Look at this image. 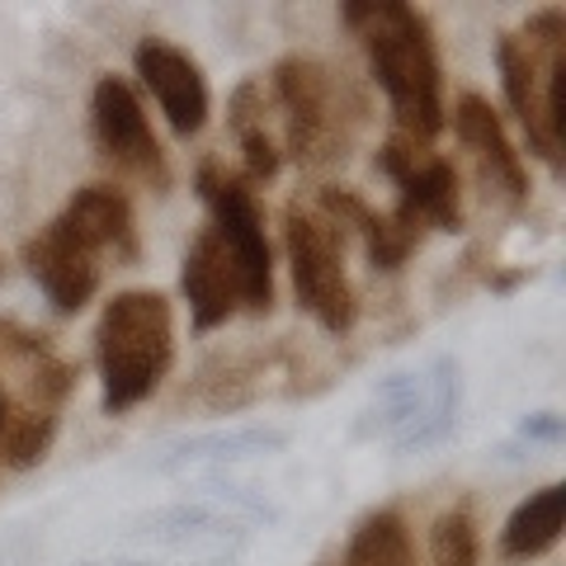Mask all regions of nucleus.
Wrapping results in <instances>:
<instances>
[{
    "mask_svg": "<svg viewBox=\"0 0 566 566\" xmlns=\"http://www.w3.org/2000/svg\"><path fill=\"white\" fill-rule=\"evenodd\" d=\"M345 24L364 39L374 76L392 99L397 133L430 142L444 128V81H439L430 20L397 0H378V6H345Z\"/></svg>",
    "mask_w": 566,
    "mask_h": 566,
    "instance_id": "f257e3e1",
    "label": "nucleus"
},
{
    "mask_svg": "<svg viewBox=\"0 0 566 566\" xmlns=\"http://www.w3.org/2000/svg\"><path fill=\"white\" fill-rule=\"evenodd\" d=\"M95 354L104 378V411H128V406L147 401L161 387L175 354L170 303L147 289L118 293L99 316Z\"/></svg>",
    "mask_w": 566,
    "mask_h": 566,
    "instance_id": "f03ea898",
    "label": "nucleus"
},
{
    "mask_svg": "<svg viewBox=\"0 0 566 566\" xmlns=\"http://www.w3.org/2000/svg\"><path fill=\"white\" fill-rule=\"evenodd\" d=\"M199 193H203V203L212 208V232L222 237L227 255H232V264H237L241 307L264 312L274 303V264H270V241H264L255 193L245 189L241 175H232L218 161H208L199 170Z\"/></svg>",
    "mask_w": 566,
    "mask_h": 566,
    "instance_id": "7ed1b4c3",
    "label": "nucleus"
},
{
    "mask_svg": "<svg viewBox=\"0 0 566 566\" xmlns=\"http://www.w3.org/2000/svg\"><path fill=\"white\" fill-rule=\"evenodd\" d=\"M289 260H293V283L297 303H303L326 331H349L354 326V289L345 279V232L322 218V212L293 208L289 212Z\"/></svg>",
    "mask_w": 566,
    "mask_h": 566,
    "instance_id": "20e7f679",
    "label": "nucleus"
},
{
    "mask_svg": "<svg viewBox=\"0 0 566 566\" xmlns=\"http://www.w3.org/2000/svg\"><path fill=\"white\" fill-rule=\"evenodd\" d=\"M274 91L283 104V118H289V147L297 161L322 166L340 151V99H335V85L326 76V66H316L307 57H289L274 71Z\"/></svg>",
    "mask_w": 566,
    "mask_h": 566,
    "instance_id": "39448f33",
    "label": "nucleus"
},
{
    "mask_svg": "<svg viewBox=\"0 0 566 566\" xmlns=\"http://www.w3.org/2000/svg\"><path fill=\"white\" fill-rule=\"evenodd\" d=\"M382 170L397 180L401 203L397 212L406 222L424 232V227H439V232H458L463 227V208H458V175L449 161H439L430 151V142L416 137H392L382 147Z\"/></svg>",
    "mask_w": 566,
    "mask_h": 566,
    "instance_id": "423d86ee",
    "label": "nucleus"
},
{
    "mask_svg": "<svg viewBox=\"0 0 566 566\" xmlns=\"http://www.w3.org/2000/svg\"><path fill=\"white\" fill-rule=\"evenodd\" d=\"M91 114H95V137H99V147L109 151V161H118L123 170H133L137 180L161 189L166 185V156L156 147L151 123L142 114L133 85L118 81V76H104L95 85Z\"/></svg>",
    "mask_w": 566,
    "mask_h": 566,
    "instance_id": "0eeeda50",
    "label": "nucleus"
},
{
    "mask_svg": "<svg viewBox=\"0 0 566 566\" xmlns=\"http://www.w3.org/2000/svg\"><path fill=\"white\" fill-rule=\"evenodd\" d=\"M29 274L43 283L48 303L57 312H81L99 289V255L57 218L24 245Z\"/></svg>",
    "mask_w": 566,
    "mask_h": 566,
    "instance_id": "6e6552de",
    "label": "nucleus"
},
{
    "mask_svg": "<svg viewBox=\"0 0 566 566\" xmlns=\"http://www.w3.org/2000/svg\"><path fill=\"white\" fill-rule=\"evenodd\" d=\"M137 76L147 81V91L156 95V104H161V114L170 118V128L180 137H193L203 128L208 118V85H203V71L199 62L189 57V52L170 48L161 39H147L137 52Z\"/></svg>",
    "mask_w": 566,
    "mask_h": 566,
    "instance_id": "1a4fd4ad",
    "label": "nucleus"
},
{
    "mask_svg": "<svg viewBox=\"0 0 566 566\" xmlns=\"http://www.w3.org/2000/svg\"><path fill=\"white\" fill-rule=\"evenodd\" d=\"M185 297H189V312H193V326L212 331L222 326L227 316L241 307V279H237V264L227 255L222 237L199 232L185 255Z\"/></svg>",
    "mask_w": 566,
    "mask_h": 566,
    "instance_id": "9d476101",
    "label": "nucleus"
},
{
    "mask_svg": "<svg viewBox=\"0 0 566 566\" xmlns=\"http://www.w3.org/2000/svg\"><path fill=\"white\" fill-rule=\"evenodd\" d=\"M453 128H458V137H463V147L476 156V166H482L491 189H501L510 203H520L528 193V175H524L520 151L510 147V137H505L491 104L482 95H463L458 109H453Z\"/></svg>",
    "mask_w": 566,
    "mask_h": 566,
    "instance_id": "9b49d317",
    "label": "nucleus"
},
{
    "mask_svg": "<svg viewBox=\"0 0 566 566\" xmlns=\"http://www.w3.org/2000/svg\"><path fill=\"white\" fill-rule=\"evenodd\" d=\"M62 222L76 232L95 255L114 251L118 260L137 255V237H133V208L114 185H85L76 199L66 203Z\"/></svg>",
    "mask_w": 566,
    "mask_h": 566,
    "instance_id": "f8f14e48",
    "label": "nucleus"
},
{
    "mask_svg": "<svg viewBox=\"0 0 566 566\" xmlns=\"http://www.w3.org/2000/svg\"><path fill=\"white\" fill-rule=\"evenodd\" d=\"M562 505H566L562 486H543V491L528 495L501 534L505 557H543L547 547L562 538Z\"/></svg>",
    "mask_w": 566,
    "mask_h": 566,
    "instance_id": "ddd939ff",
    "label": "nucleus"
},
{
    "mask_svg": "<svg viewBox=\"0 0 566 566\" xmlns=\"http://www.w3.org/2000/svg\"><path fill=\"white\" fill-rule=\"evenodd\" d=\"M345 566H416V547H411V528L392 510H378L359 524V534L349 538Z\"/></svg>",
    "mask_w": 566,
    "mask_h": 566,
    "instance_id": "4468645a",
    "label": "nucleus"
},
{
    "mask_svg": "<svg viewBox=\"0 0 566 566\" xmlns=\"http://www.w3.org/2000/svg\"><path fill=\"white\" fill-rule=\"evenodd\" d=\"M52 444V416L43 406H29V411H6L0 424V453H6L10 468H29L39 463Z\"/></svg>",
    "mask_w": 566,
    "mask_h": 566,
    "instance_id": "2eb2a0df",
    "label": "nucleus"
},
{
    "mask_svg": "<svg viewBox=\"0 0 566 566\" xmlns=\"http://www.w3.org/2000/svg\"><path fill=\"white\" fill-rule=\"evenodd\" d=\"M430 566H482L476 553V528L468 510H449L439 515L434 534H430Z\"/></svg>",
    "mask_w": 566,
    "mask_h": 566,
    "instance_id": "dca6fc26",
    "label": "nucleus"
},
{
    "mask_svg": "<svg viewBox=\"0 0 566 566\" xmlns=\"http://www.w3.org/2000/svg\"><path fill=\"white\" fill-rule=\"evenodd\" d=\"M0 424H6V397H0Z\"/></svg>",
    "mask_w": 566,
    "mask_h": 566,
    "instance_id": "f3484780",
    "label": "nucleus"
}]
</instances>
